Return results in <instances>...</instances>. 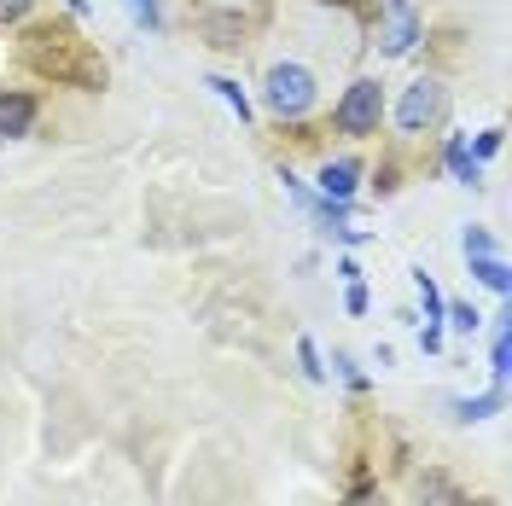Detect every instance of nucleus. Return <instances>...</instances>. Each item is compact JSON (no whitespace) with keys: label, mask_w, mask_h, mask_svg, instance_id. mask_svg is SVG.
Instances as JSON below:
<instances>
[{"label":"nucleus","mask_w":512,"mask_h":506,"mask_svg":"<svg viewBox=\"0 0 512 506\" xmlns=\"http://www.w3.org/2000/svg\"><path fill=\"white\" fill-rule=\"evenodd\" d=\"M24 64H30L35 76H47V82H70V88H105V59H99L88 41H76V35L64 30V24H35L24 35Z\"/></svg>","instance_id":"obj_1"},{"label":"nucleus","mask_w":512,"mask_h":506,"mask_svg":"<svg viewBox=\"0 0 512 506\" xmlns=\"http://www.w3.org/2000/svg\"><path fill=\"white\" fill-rule=\"evenodd\" d=\"M262 105L280 117V123H297V117H309V105H315V70L309 64H268V76H262Z\"/></svg>","instance_id":"obj_2"},{"label":"nucleus","mask_w":512,"mask_h":506,"mask_svg":"<svg viewBox=\"0 0 512 506\" xmlns=\"http://www.w3.org/2000/svg\"><path fill=\"white\" fill-rule=\"evenodd\" d=\"M379 123H384V88L373 76H355L344 99L332 105V128L350 134V140H367V134H379Z\"/></svg>","instance_id":"obj_3"},{"label":"nucleus","mask_w":512,"mask_h":506,"mask_svg":"<svg viewBox=\"0 0 512 506\" xmlns=\"http://www.w3.org/2000/svg\"><path fill=\"white\" fill-rule=\"evenodd\" d=\"M443 105H448L443 82H431V76H419L414 88L402 94V105H396V128H402V134H425L431 123H443Z\"/></svg>","instance_id":"obj_4"},{"label":"nucleus","mask_w":512,"mask_h":506,"mask_svg":"<svg viewBox=\"0 0 512 506\" xmlns=\"http://www.w3.org/2000/svg\"><path fill=\"white\" fill-rule=\"evenodd\" d=\"M35 117H41V105H35V94H0V140H18V134H30Z\"/></svg>","instance_id":"obj_5"},{"label":"nucleus","mask_w":512,"mask_h":506,"mask_svg":"<svg viewBox=\"0 0 512 506\" xmlns=\"http://www.w3.org/2000/svg\"><path fill=\"white\" fill-rule=\"evenodd\" d=\"M355 181H361V163L355 158H332L326 169H320V198H326V204H350Z\"/></svg>","instance_id":"obj_6"},{"label":"nucleus","mask_w":512,"mask_h":506,"mask_svg":"<svg viewBox=\"0 0 512 506\" xmlns=\"http://www.w3.org/2000/svg\"><path fill=\"white\" fill-rule=\"evenodd\" d=\"M419 506H466V495L448 472H425L419 477Z\"/></svg>","instance_id":"obj_7"},{"label":"nucleus","mask_w":512,"mask_h":506,"mask_svg":"<svg viewBox=\"0 0 512 506\" xmlns=\"http://www.w3.org/2000/svg\"><path fill=\"white\" fill-rule=\"evenodd\" d=\"M414 41H419V18L414 12H396V24L384 30V53L402 59V53H414Z\"/></svg>","instance_id":"obj_8"},{"label":"nucleus","mask_w":512,"mask_h":506,"mask_svg":"<svg viewBox=\"0 0 512 506\" xmlns=\"http://www.w3.org/2000/svg\"><path fill=\"white\" fill-rule=\"evenodd\" d=\"M443 158H448V169H454V181H460V187H478V158H472V146H466L460 134L448 140Z\"/></svg>","instance_id":"obj_9"},{"label":"nucleus","mask_w":512,"mask_h":506,"mask_svg":"<svg viewBox=\"0 0 512 506\" xmlns=\"http://www.w3.org/2000/svg\"><path fill=\"white\" fill-rule=\"evenodd\" d=\"M472 274H478L489 291H501V297L512 291V274H507V262H501V256H472Z\"/></svg>","instance_id":"obj_10"},{"label":"nucleus","mask_w":512,"mask_h":506,"mask_svg":"<svg viewBox=\"0 0 512 506\" xmlns=\"http://www.w3.org/2000/svg\"><path fill=\"white\" fill-rule=\"evenodd\" d=\"M489 413H501V384H495L489 396H460V402H454V419H466V425H472V419H489Z\"/></svg>","instance_id":"obj_11"},{"label":"nucleus","mask_w":512,"mask_h":506,"mask_svg":"<svg viewBox=\"0 0 512 506\" xmlns=\"http://www.w3.org/2000/svg\"><path fill=\"white\" fill-rule=\"evenodd\" d=\"M210 88H216V94H222L227 105H233V111H239V123H245V117H251V99H245V88H239V82H233V76H210Z\"/></svg>","instance_id":"obj_12"},{"label":"nucleus","mask_w":512,"mask_h":506,"mask_svg":"<svg viewBox=\"0 0 512 506\" xmlns=\"http://www.w3.org/2000/svg\"><path fill=\"white\" fill-rule=\"evenodd\" d=\"M419 285V303H425V320H443V291H437V280L431 274H414Z\"/></svg>","instance_id":"obj_13"},{"label":"nucleus","mask_w":512,"mask_h":506,"mask_svg":"<svg viewBox=\"0 0 512 506\" xmlns=\"http://www.w3.org/2000/svg\"><path fill=\"white\" fill-rule=\"evenodd\" d=\"M460 251H466V262H472V256H495V239H489L483 227H466V233H460Z\"/></svg>","instance_id":"obj_14"},{"label":"nucleus","mask_w":512,"mask_h":506,"mask_svg":"<svg viewBox=\"0 0 512 506\" xmlns=\"http://www.w3.org/2000/svg\"><path fill=\"white\" fill-rule=\"evenodd\" d=\"M204 35H210V47H239V24L233 18H210Z\"/></svg>","instance_id":"obj_15"},{"label":"nucleus","mask_w":512,"mask_h":506,"mask_svg":"<svg viewBox=\"0 0 512 506\" xmlns=\"http://www.w3.org/2000/svg\"><path fill=\"white\" fill-rule=\"evenodd\" d=\"M443 315H448V326H454V332H478V326H483V315L472 309V303H454V309H443Z\"/></svg>","instance_id":"obj_16"},{"label":"nucleus","mask_w":512,"mask_h":506,"mask_svg":"<svg viewBox=\"0 0 512 506\" xmlns=\"http://www.w3.org/2000/svg\"><path fill=\"white\" fill-rule=\"evenodd\" d=\"M297 361H303V373H309L315 384H326V367H320V349L309 344V338H297Z\"/></svg>","instance_id":"obj_17"},{"label":"nucleus","mask_w":512,"mask_h":506,"mask_svg":"<svg viewBox=\"0 0 512 506\" xmlns=\"http://www.w3.org/2000/svg\"><path fill=\"white\" fill-rule=\"evenodd\" d=\"M507 367H512V338H507V326H495V384L507 379Z\"/></svg>","instance_id":"obj_18"},{"label":"nucleus","mask_w":512,"mask_h":506,"mask_svg":"<svg viewBox=\"0 0 512 506\" xmlns=\"http://www.w3.org/2000/svg\"><path fill=\"white\" fill-rule=\"evenodd\" d=\"M128 12H134V18H140V24H146V30H158L163 24V12H158V0H123Z\"/></svg>","instance_id":"obj_19"},{"label":"nucleus","mask_w":512,"mask_h":506,"mask_svg":"<svg viewBox=\"0 0 512 506\" xmlns=\"http://www.w3.org/2000/svg\"><path fill=\"white\" fill-rule=\"evenodd\" d=\"M344 309H350V315H367V285H361V280H350V291H344Z\"/></svg>","instance_id":"obj_20"},{"label":"nucleus","mask_w":512,"mask_h":506,"mask_svg":"<svg viewBox=\"0 0 512 506\" xmlns=\"http://www.w3.org/2000/svg\"><path fill=\"white\" fill-rule=\"evenodd\" d=\"M495 152H501V128H483V134H478V152H472V158H495Z\"/></svg>","instance_id":"obj_21"},{"label":"nucleus","mask_w":512,"mask_h":506,"mask_svg":"<svg viewBox=\"0 0 512 506\" xmlns=\"http://www.w3.org/2000/svg\"><path fill=\"white\" fill-rule=\"evenodd\" d=\"M30 12V0H0V24H18Z\"/></svg>","instance_id":"obj_22"},{"label":"nucleus","mask_w":512,"mask_h":506,"mask_svg":"<svg viewBox=\"0 0 512 506\" xmlns=\"http://www.w3.org/2000/svg\"><path fill=\"white\" fill-rule=\"evenodd\" d=\"M344 506H384V495H379V489H355Z\"/></svg>","instance_id":"obj_23"},{"label":"nucleus","mask_w":512,"mask_h":506,"mask_svg":"<svg viewBox=\"0 0 512 506\" xmlns=\"http://www.w3.org/2000/svg\"><path fill=\"white\" fill-rule=\"evenodd\" d=\"M384 6H390V12H408V0H384Z\"/></svg>","instance_id":"obj_24"}]
</instances>
